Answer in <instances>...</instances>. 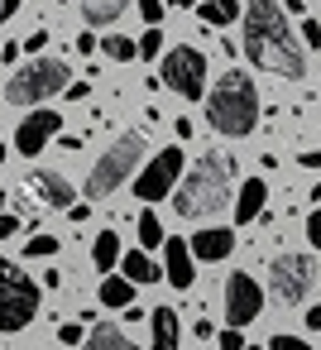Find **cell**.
<instances>
[{
  "instance_id": "6da1fadb",
  "label": "cell",
  "mask_w": 321,
  "mask_h": 350,
  "mask_svg": "<svg viewBox=\"0 0 321 350\" xmlns=\"http://www.w3.org/2000/svg\"><path fill=\"white\" fill-rule=\"evenodd\" d=\"M245 58L273 77H307V44L292 34L283 0H245Z\"/></svg>"
},
{
  "instance_id": "7a4b0ae2",
  "label": "cell",
  "mask_w": 321,
  "mask_h": 350,
  "mask_svg": "<svg viewBox=\"0 0 321 350\" xmlns=\"http://www.w3.org/2000/svg\"><path fill=\"white\" fill-rule=\"evenodd\" d=\"M230 192H235V163H230L225 154H201V159L178 178L173 206H178V216L201 221V216H216V211L230 202Z\"/></svg>"
},
{
  "instance_id": "3957f363",
  "label": "cell",
  "mask_w": 321,
  "mask_h": 350,
  "mask_svg": "<svg viewBox=\"0 0 321 350\" xmlns=\"http://www.w3.org/2000/svg\"><path fill=\"white\" fill-rule=\"evenodd\" d=\"M206 125L225 139H245L259 130V92L240 68L216 77V87L206 92Z\"/></svg>"
},
{
  "instance_id": "277c9868",
  "label": "cell",
  "mask_w": 321,
  "mask_h": 350,
  "mask_svg": "<svg viewBox=\"0 0 321 350\" xmlns=\"http://www.w3.org/2000/svg\"><path fill=\"white\" fill-rule=\"evenodd\" d=\"M68 77L72 68L63 58H29L10 82H5V101L10 106H39V101H53L68 92Z\"/></svg>"
},
{
  "instance_id": "5b68a950",
  "label": "cell",
  "mask_w": 321,
  "mask_h": 350,
  "mask_svg": "<svg viewBox=\"0 0 321 350\" xmlns=\"http://www.w3.org/2000/svg\"><path fill=\"white\" fill-rule=\"evenodd\" d=\"M139 159H144V135H120L96 163H92V178H87V197L92 202H101V197H111L120 183H130L135 178V168H139Z\"/></svg>"
},
{
  "instance_id": "8992f818",
  "label": "cell",
  "mask_w": 321,
  "mask_h": 350,
  "mask_svg": "<svg viewBox=\"0 0 321 350\" xmlns=\"http://www.w3.org/2000/svg\"><path fill=\"white\" fill-rule=\"evenodd\" d=\"M39 317V288L25 269L0 254V331H25Z\"/></svg>"
},
{
  "instance_id": "52a82bcc",
  "label": "cell",
  "mask_w": 321,
  "mask_h": 350,
  "mask_svg": "<svg viewBox=\"0 0 321 350\" xmlns=\"http://www.w3.org/2000/svg\"><path fill=\"white\" fill-rule=\"evenodd\" d=\"M158 82L173 87L182 101H201V96H206V53L192 49V44L168 49L163 63H158Z\"/></svg>"
},
{
  "instance_id": "ba28073f",
  "label": "cell",
  "mask_w": 321,
  "mask_h": 350,
  "mask_svg": "<svg viewBox=\"0 0 321 350\" xmlns=\"http://www.w3.org/2000/svg\"><path fill=\"white\" fill-rule=\"evenodd\" d=\"M311 283H316V264L307 254H273V264H268V293H273V302L297 307L311 293Z\"/></svg>"
},
{
  "instance_id": "9c48e42d",
  "label": "cell",
  "mask_w": 321,
  "mask_h": 350,
  "mask_svg": "<svg viewBox=\"0 0 321 350\" xmlns=\"http://www.w3.org/2000/svg\"><path fill=\"white\" fill-rule=\"evenodd\" d=\"M178 178H182V149L168 144V149H158V154L135 173V197H139V202H163V197L178 187Z\"/></svg>"
},
{
  "instance_id": "30bf717a",
  "label": "cell",
  "mask_w": 321,
  "mask_h": 350,
  "mask_svg": "<svg viewBox=\"0 0 321 350\" xmlns=\"http://www.w3.org/2000/svg\"><path fill=\"white\" fill-rule=\"evenodd\" d=\"M264 312V288L249 273H230L225 278V321L230 326H249Z\"/></svg>"
},
{
  "instance_id": "8fae6325",
  "label": "cell",
  "mask_w": 321,
  "mask_h": 350,
  "mask_svg": "<svg viewBox=\"0 0 321 350\" xmlns=\"http://www.w3.org/2000/svg\"><path fill=\"white\" fill-rule=\"evenodd\" d=\"M58 130H63V116L39 106L34 116L20 120V130H15V149H20V154H44V144H48Z\"/></svg>"
},
{
  "instance_id": "7c38bea8",
  "label": "cell",
  "mask_w": 321,
  "mask_h": 350,
  "mask_svg": "<svg viewBox=\"0 0 321 350\" xmlns=\"http://www.w3.org/2000/svg\"><path fill=\"white\" fill-rule=\"evenodd\" d=\"M163 278L173 288H192L197 269H192V245L187 240H163Z\"/></svg>"
},
{
  "instance_id": "4fadbf2b",
  "label": "cell",
  "mask_w": 321,
  "mask_h": 350,
  "mask_svg": "<svg viewBox=\"0 0 321 350\" xmlns=\"http://www.w3.org/2000/svg\"><path fill=\"white\" fill-rule=\"evenodd\" d=\"M25 187H29L44 206H63V211L72 206V183H68L63 173H29V183H25Z\"/></svg>"
},
{
  "instance_id": "5bb4252c",
  "label": "cell",
  "mask_w": 321,
  "mask_h": 350,
  "mask_svg": "<svg viewBox=\"0 0 321 350\" xmlns=\"http://www.w3.org/2000/svg\"><path fill=\"white\" fill-rule=\"evenodd\" d=\"M264 202H268V183L264 178H245V187H235V221L249 226L254 216H264Z\"/></svg>"
},
{
  "instance_id": "9a60e30c",
  "label": "cell",
  "mask_w": 321,
  "mask_h": 350,
  "mask_svg": "<svg viewBox=\"0 0 321 350\" xmlns=\"http://www.w3.org/2000/svg\"><path fill=\"white\" fill-rule=\"evenodd\" d=\"M230 250H235V230L225 226H206L192 235V259H225Z\"/></svg>"
},
{
  "instance_id": "2e32d148",
  "label": "cell",
  "mask_w": 321,
  "mask_h": 350,
  "mask_svg": "<svg viewBox=\"0 0 321 350\" xmlns=\"http://www.w3.org/2000/svg\"><path fill=\"white\" fill-rule=\"evenodd\" d=\"M149 331H154V350H178V340H182V321H178L173 307H154Z\"/></svg>"
},
{
  "instance_id": "e0dca14e",
  "label": "cell",
  "mask_w": 321,
  "mask_h": 350,
  "mask_svg": "<svg viewBox=\"0 0 321 350\" xmlns=\"http://www.w3.org/2000/svg\"><path fill=\"white\" fill-rule=\"evenodd\" d=\"M82 350H139V345H135L115 321H96V326H92V336L82 340Z\"/></svg>"
},
{
  "instance_id": "ac0fdd59",
  "label": "cell",
  "mask_w": 321,
  "mask_h": 350,
  "mask_svg": "<svg viewBox=\"0 0 321 350\" xmlns=\"http://www.w3.org/2000/svg\"><path fill=\"white\" fill-rule=\"evenodd\" d=\"M120 269H125V278H130V283H158V278H163V264H154L144 250L120 254Z\"/></svg>"
},
{
  "instance_id": "d6986e66",
  "label": "cell",
  "mask_w": 321,
  "mask_h": 350,
  "mask_svg": "<svg viewBox=\"0 0 321 350\" xmlns=\"http://www.w3.org/2000/svg\"><path fill=\"white\" fill-rule=\"evenodd\" d=\"M197 15H201V25L225 29V25H235V20H240V0H201Z\"/></svg>"
},
{
  "instance_id": "ffe728a7",
  "label": "cell",
  "mask_w": 321,
  "mask_h": 350,
  "mask_svg": "<svg viewBox=\"0 0 321 350\" xmlns=\"http://www.w3.org/2000/svg\"><path fill=\"white\" fill-rule=\"evenodd\" d=\"M120 235L115 230H96V240H92V264L96 269H120Z\"/></svg>"
},
{
  "instance_id": "44dd1931",
  "label": "cell",
  "mask_w": 321,
  "mask_h": 350,
  "mask_svg": "<svg viewBox=\"0 0 321 350\" xmlns=\"http://www.w3.org/2000/svg\"><path fill=\"white\" fill-rule=\"evenodd\" d=\"M125 5L130 0H82V15H87V25H115L125 15Z\"/></svg>"
},
{
  "instance_id": "7402d4cb",
  "label": "cell",
  "mask_w": 321,
  "mask_h": 350,
  "mask_svg": "<svg viewBox=\"0 0 321 350\" xmlns=\"http://www.w3.org/2000/svg\"><path fill=\"white\" fill-rule=\"evenodd\" d=\"M101 302H106V307H130V302H135V283H130L125 273H120V278L111 273V278L101 283Z\"/></svg>"
},
{
  "instance_id": "603a6c76",
  "label": "cell",
  "mask_w": 321,
  "mask_h": 350,
  "mask_svg": "<svg viewBox=\"0 0 321 350\" xmlns=\"http://www.w3.org/2000/svg\"><path fill=\"white\" fill-rule=\"evenodd\" d=\"M101 53H106L111 63H130V58H139V39H125V34H111V39H101Z\"/></svg>"
},
{
  "instance_id": "cb8c5ba5",
  "label": "cell",
  "mask_w": 321,
  "mask_h": 350,
  "mask_svg": "<svg viewBox=\"0 0 321 350\" xmlns=\"http://www.w3.org/2000/svg\"><path fill=\"white\" fill-rule=\"evenodd\" d=\"M163 240H168L163 221H158L154 211H144V216H139V245H144V250H163Z\"/></svg>"
},
{
  "instance_id": "d4e9b609",
  "label": "cell",
  "mask_w": 321,
  "mask_h": 350,
  "mask_svg": "<svg viewBox=\"0 0 321 350\" xmlns=\"http://www.w3.org/2000/svg\"><path fill=\"white\" fill-rule=\"evenodd\" d=\"M139 58H163V34H158V25H149V29L139 34Z\"/></svg>"
},
{
  "instance_id": "484cf974",
  "label": "cell",
  "mask_w": 321,
  "mask_h": 350,
  "mask_svg": "<svg viewBox=\"0 0 321 350\" xmlns=\"http://www.w3.org/2000/svg\"><path fill=\"white\" fill-rule=\"evenodd\" d=\"M25 254H29V259H48V254H58V235H29Z\"/></svg>"
},
{
  "instance_id": "4316f807",
  "label": "cell",
  "mask_w": 321,
  "mask_h": 350,
  "mask_svg": "<svg viewBox=\"0 0 321 350\" xmlns=\"http://www.w3.org/2000/svg\"><path fill=\"white\" fill-rule=\"evenodd\" d=\"M268 350H311V345H307L302 336H283V331H278V336L268 340Z\"/></svg>"
},
{
  "instance_id": "83f0119b",
  "label": "cell",
  "mask_w": 321,
  "mask_h": 350,
  "mask_svg": "<svg viewBox=\"0 0 321 350\" xmlns=\"http://www.w3.org/2000/svg\"><path fill=\"white\" fill-rule=\"evenodd\" d=\"M302 44L307 49H321V20H302Z\"/></svg>"
},
{
  "instance_id": "f1b7e54d",
  "label": "cell",
  "mask_w": 321,
  "mask_h": 350,
  "mask_svg": "<svg viewBox=\"0 0 321 350\" xmlns=\"http://www.w3.org/2000/svg\"><path fill=\"white\" fill-rule=\"evenodd\" d=\"M58 340H63V345H82V340H87V331H82L77 321H68V326H58Z\"/></svg>"
},
{
  "instance_id": "f546056e",
  "label": "cell",
  "mask_w": 321,
  "mask_h": 350,
  "mask_svg": "<svg viewBox=\"0 0 321 350\" xmlns=\"http://www.w3.org/2000/svg\"><path fill=\"white\" fill-rule=\"evenodd\" d=\"M216 340H221V350H245V336H240V326H225Z\"/></svg>"
},
{
  "instance_id": "4dcf8cb0",
  "label": "cell",
  "mask_w": 321,
  "mask_h": 350,
  "mask_svg": "<svg viewBox=\"0 0 321 350\" xmlns=\"http://www.w3.org/2000/svg\"><path fill=\"white\" fill-rule=\"evenodd\" d=\"M135 5H139V15H144L149 25H158V20H163V0H135Z\"/></svg>"
},
{
  "instance_id": "1f68e13d",
  "label": "cell",
  "mask_w": 321,
  "mask_h": 350,
  "mask_svg": "<svg viewBox=\"0 0 321 350\" xmlns=\"http://www.w3.org/2000/svg\"><path fill=\"white\" fill-rule=\"evenodd\" d=\"M307 240H311V245L321 250V202H316V211L307 216Z\"/></svg>"
},
{
  "instance_id": "d6a6232c",
  "label": "cell",
  "mask_w": 321,
  "mask_h": 350,
  "mask_svg": "<svg viewBox=\"0 0 321 350\" xmlns=\"http://www.w3.org/2000/svg\"><path fill=\"white\" fill-rule=\"evenodd\" d=\"M20 230V216H10V211H0V240H10Z\"/></svg>"
},
{
  "instance_id": "836d02e7",
  "label": "cell",
  "mask_w": 321,
  "mask_h": 350,
  "mask_svg": "<svg viewBox=\"0 0 321 350\" xmlns=\"http://www.w3.org/2000/svg\"><path fill=\"white\" fill-rule=\"evenodd\" d=\"M44 44H48V34H44V29H34V34H29V39H25V49H29V53H39V49H44Z\"/></svg>"
},
{
  "instance_id": "e575fe53",
  "label": "cell",
  "mask_w": 321,
  "mask_h": 350,
  "mask_svg": "<svg viewBox=\"0 0 321 350\" xmlns=\"http://www.w3.org/2000/svg\"><path fill=\"white\" fill-rule=\"evenodd\" d=\"M20 5H25V0H0V25H5V20H10Z\"/></svg>"
},
{
  "instance_id": "d590c367",
  "label": "cell",
  "mask_w": 321,
  "mask_h": 350,
  "mask_svg": "<svg viewBox=\"0 0 321 350\" xmlns=\"http://www.w3.org/2000/svg\"><path fill=\"white\" fill-rule=\"evenodd\" d=\"M63 96H68V101H82V96H87V82H68V92H63Z\"/></svg>"
},
{
  "instance_id": "8d00e7d4",
  "label": "cell",
  "mask_w": 321,
  "mask_h": 350,
  "mask_svg": "<svg viewBox=\"0 0 321 350\" xmlns=\"http://www.w3.org/2000/svg\"><path fill=\"white\" fill-rule=\"evenodd\" d=\"M68 216H72V221H87V216H92V206H87V202H72V206H68Z\"/></svg>"
},
{
  "instance_id": "74e56055",
  "label": "cell",
  "mask_w": 321,
  "mask_h": 350,
  "mask_svg": "<svg viewBox=\"0 0 321 350\" xmlns=\"http://www.w3.org/2000/svg\"><path fill=\"white\" fill-rule=\"evenodd\" d=\"M302 159V168H321V149H307V154H297Z\"/></svg>"
},
{
  "instance_id": "f35d334b",
  "label": "cell",
  "mask_w": 321,
  "mask_h": 350,
  "mask_svg": "<svg viewBox=\"0 0 321 350\" xmlns=\"http://www.w3.org/2000/svg\"><path fill=\"white\" fill-rule=\"evenodd\" d=\"M96 44H101V39H92V29H87V34H82V39H77V53H92V49H96Z\"/></svg>"
},
{
  "instance_id": "ab89813d",
  "label": "cell",
  "mask_w": 321,
  "mask_h": 350,
  "mask_svg": "<svg viewBox=\"0 0 321 350\" xmlns=\"http://www.w3.org/2000/svg\"><path fill=\"white\" fill-rule=\"evenodd\" d=\"M307 326H311V331H321V302H316V307H307Z\"/></svg>"
},
{
  "instance_id": "60d3db41",
  "label": "cell",
  "mask_w": 321,
  "mask_h": 350,
  "mask_svg": "<svg viewBox=\"0 0 321 350\" xmlns=\"http://www.w3.org/2000/svg\"><path fill=\"white\" fill-rule=\"evenodd\" d=\"M302 5H307V0H283V10H288V15H302Z\"/></svg>"
},
{
  "instance_id": "b9f144b4",
  "label": "cell",
  "mask_w": 321,
  "mask_h": 350,
  "mask_svg": "<svg viewBox=\"0 0 321 350\" xmlns=\"http://www.w3.org/2000/svg\"><path fill=\"white\" fill-rule=\"evenodd\" d=\"M168 5H178V10H187V5H197V0H168Z\"/></svg>"
},
{
  "instance_id": "7bdbcfd3",
  "label": "cell",
  "mask_w": 321,
  "mask_h": 350,
  "mask_svg": "<svg viewBox=\"0 0 321 350\" xmlns=\"http://www.w3.org/2000/svg\"><path fill=\"white\" fill-rule=\"evenodd\" d=\"M5 159H10V149H5V144H0V163H5Z\"/></svg>"
},
{
  "instance_id": "ee69618b",
  "label": "cell",
  "mask_w": 321,
  "mask_h": 350,
  "mask_svg": "<svg viewBox=\"0 0 321 350\" xmlns=\"http://www.w3.org/2000/svg\"><path fill=\"white\" fill-rule=\"evenodd\" d=\"M245 350H264V345H245Z\"/></svg>"
}]
</instances>
